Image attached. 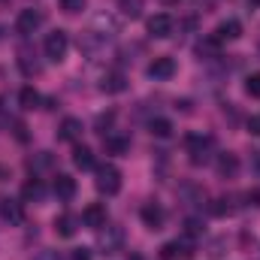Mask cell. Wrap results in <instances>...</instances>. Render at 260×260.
Masks as SVG:
<instances>
[{
    "mask_svg": "<svg viewBox=\"0 0 260 260\" xmlns=\"http://www.w3.org/2000/svg\"><path fill=\"white\" fill-rule=\"evenodd\" d=\"M97 248H100V254H118L124 248V227L103 224L97 233Z\"/></svg>",
    "mask_w": 260,
    "mask_h": 260,
    "instance_id": "1",
    "label": "cell"
},
{
    "mask_svg": "<svg viewBox=\"0 0 260 260\" xmlns=\"http://www.w3.org/2000/svg\"><path fill=\"white\" fill-rule=\"evenodd\" d=\"M97 191L106 197H115L121 191V170L115 167V164H103V167H97Z\"/></svg>",
    "mask_w": 260,
    "mask_h": 260,
    "instance_id": "2",
    "label": "cell"
},
{
    "mask_svg": "<svg viewBox=\"0 0 260 260\" xmlns=\"http://www.w3.org/2000/svg\"><path fill=\"white\" fill-rule=\"evenodd\" d=\"M185 145H188V154H191V164L200 167V164H206L209 157H212V148H215V139L212 136H200V133H191L188 139H185Z\"/></svg>",
    "mask_w": 260,
    "mask_h": 260,
    "instance_id": "3",
    "label": "cell"
},
{
    "mask_svg": "<svg viewBox=\"0 0 260 260\" xmlns=\"http://www.w3.org/2000/svg\"><path fill=\"white\" fill-rule=\"evenodd\" d=\"M46 58L49 61H55V64H61L67 58V49H70V37H67V30H52L49 37H46Z\"/></svg>",
    "mask_w": 260,
    "mask_h": 260,
    "instance_id": "4",
    "label": "cell"
},
{
    "mask_svg": "<svg viewBox=\"0 0 260 260\" xmlns=\"http://www.w3.org/2000/svg\"><path fill=\"white\" fill-rule=\"evenodd\" d=\"M91 30L106 43V40H112V37H118V34H121V21H118L112 12H97V15H94V24H91Z\"/></svg>",
    "mask_w": 260,
    "mask_h": 260,
    "instance_id": "5",
    "label": "cell"
},
{
    "mask_svg": "<svg viewBox=\"0 0 260 260\" xmlns=\"http://www.w3.org/2000/svg\"><path fill=\"white\" fill-rule=\"evenodd\" d=\"M40 24H43V12H40V9H21V12H18V18H15V30H18L21 37L37 34V30H40Z\"/></svg>",
    "mask_w": 260,
    "mask_h": 260,
    "instance_id": "6",
    "label": "cell"
},
{
    "mask_svg": "<svg viewBox=\"0 0 260 260\" xmlns=\"http://www.w3.org/2000/svg\"><path fill=\"white\" fill-rule=\"evenodd\" d=\"M148 34L154 37V40H167L170 34H173V27H176V21H173V15H167V12H157V15H151L148 18Z\"/></svg>",
    "mask_w": 260,
    "mask_h": 260,
    "instance_id": "7",
    "label": "cell"
},
{
    "mask_svg": "<svg viewBox=\"0 0 260 260\" xmlns=\"http://www.w3.org/2000/svg\"><path fill=\"white\" fill-rule=\"evenodd\" d=\"M194 254V245L188 242V239H176V242H167L164 248H160V260H188Z\"/></svg>",
    "mask_w": 260,
    "mask_h": 260,
    "instance_id": "8",
    "label": "cell"
},
{
    "mask_svg": "<svg viewBox=\"0 0 260 260\" xmlns=\"http://www.w3.org/2000/svg\"><path fill=\"white\" fill-rule=\"evenodd\" d=\"M148 76H151L154 82L173 79V76H176V61H173V58H154V61L148 64Z\"/></svg>",
    "mask_w": 260,
    "mask_h": 260,
    "instance_id": "9",
    "label": "cell"
},
{
    "mask_svg": "<svg viewBox=\"0 0 260 260\" xmlns=\"http://www.w3.org/2000/svg\"><path fill=\"white\" fill-rule=\"evenodd\" d=\"M215 170H218L221 179H236L239 176V157L230 154V151H221L218 160H215Z\"/></svg>",
    "mask_w": 260,
    "mask_h": 260,
    "instance_id": "10",
    "label": "cell"
},
{
    "mask_svg": "<svg viewBox=\"0 0 260 260\" xmlns=\"http://www.w3.org/2000/svg\"><path fill=\"white\" fill-rule=\"evenodd\" d=\"M127 88V79H124V73H118V70H109V73H103V79H100V91L103 94H121Z\"/></svg>",
    "mask_w": 260,
    "mask_h": 260,
    "instance_id": "11",
    "label": "cell"
},
{
    "mask_svg": "<svg viewBox=\"0 0 260 260\" xmlns=\"http://www.w3.org/2000/svg\"><path fill=\"white\" fill-rule=\"evenodd\" d=\"M139 218H142V224H145L148 230H160V227H164V209H160L157 203H145V206L139 209Z\"/></svg>",
    "mask_w": 260,
    "mask_h": 260,
    "instance_id": "12",
    "label": "cell"
},
{
    "mask_svg": "<svg viewBox=\"0 0 260 260\" xmlns=\"http://www.w3.org/2000/svg\"><path fill=\"white\" fill-rule=\"evenodd\" d=\"M194 52H197L200 61H215V58L221 55V40H218V37H203L194 46Z\"/></svg>",
    "mask_w": 260,
    "mask_h": 260,
    "instance_id": "13",
    "label": "cell"
},
{
    "mask_svg": "<svg viewBox=\"0 0 260 260\" xmlns=\"http://www.w3.org/2000/svg\"><path fill=\"white\" fill-rule=\"evenodd\" d=\"M0 218L9 221V224H21V221H24V209H21V203L3 197V200H0Z\"/></svg>",
    "mask_w": 260,
    "mask_h": 260,
    "instance_id": "14",
    "label": "cell"
},
{
    "mask_svg": "<svg viewBox=\"0 0 260 260\" xmlns=\"http://www.w3.org/2000/svg\"><path fill=\"white\" fill-rule=\"evenodd\" d=\"M27 170H30L34 176L55 170V154H52V151H37L34 157H27Z\"/></svg>",
    "mask_w": 260,
    "mask_h": 260,
    "instance_id": "15",
    "label": "cell"
},
{
    "mask_svg": "<svg viewBox=\"0 0 260 260\" xmlns=\"http://www.w3.org/2000/svg\"><path fill=\"white\" fill-rule=\"evenodd\" d=\"M82 224H85V227H94V230H100V227L106 224V206H100V203H91V206L82 212Z\"/></svg>",
    "mask_w": 260,
    "mask_h": 260,
    "instance_id": "16",
    "label": "cell"
},
{
    "mask_svg": "<svg viewBox=\"0 0 260 260\" xmlns=\"http://www.w3.org/2000/svg\"><path fill=\"white\" fill-rule=\"evenodd\" d=\"M76 230H79V218H76V215L64 212V215L55 218V233H58V236L70 239V236H76Z\"/></svg>",
    "mask_w": 260,
    "mask_h": 260,
    "instance_id": "17",
    "label": "cell"
},
{
    "mask_svg": "<svg viewBox=\"0 0 260 260\" xmlns=\"http://www.w3.org/2000/svg\"><path fill=\"white\" fill-rule=\"evenodd\" d=\"M100 49H103V40H100V37H97L94 30H85V34L79 37V52H82V55L94 58V55H97Z\"/></svg>",
    "mask_w": 260,
    "mask_h": 260,
    "instance_id": "18",
    "label": "cell"
},
{
    "mask_svg": "<svg viewBox=\"0 0 260 260\" xmlns=\"http://www.w3.org/2000/svg\"><path fill=\"white\" fill-rule=\"evenodd\" d=\"M103 145H106L109 154H124L130 148V136H124V133H106L103 136Z\"/></svg>",
    "mask_w": 260,
    "mask_h": 260,
    "instance_id": "19",
    "label": "cell"
},
{
    "mask_svg": "<svg viewBox=\"0 0 260 260\" xmlns=\"http://www.w3.org/2000/svg\"><path fill=\"white\" fill-rule=\"evenodd\" d=\"M18 67H21V73L24 76H40V61H37V55L30 52V49H18Z\"/></svg>",
    "mask_w": 260,
    "mask_h": 260,
    "instance_id": "20",
    "label": "cell"
},
{
    "mask_svg": "<svg viewBox=\"0 0 260 260\" xmlns=\"http://www.w3.org/2000/svg\"><path fill=\"white\" fill-rule=\"evenodd\" d=\"M82 136V121L79 118H64L61 127H58V139H67V142H76Z\"/></svg>",
    "mask_w": 260,
    "mask_h": 260,
    "instance_id": "21",
    "label": "cell"
},
{
    "mask_svg": "<svg viewBox=\"0 0 260 260\" xmlns=\"http://www.w3.org/2000/svg\"><path fill=\"white\" fill-rule=\"evenodd\" d=\"M55 197H58V200H73V197H76V179H73V176H58V179H55Z\"/></svg>",
    "mask_w": 260,
    "mask_h": 260,
    "instance_id": "22",
    "label": "cell"
},
{
    "mask_svg": "<svg viewBox=\"0 0 260 260\" xmlns=\"http://www.w3.org/2000/svg\"><path fill=\"white\" fill-rule=\"evenodd\" d=\"M215 37H218V40H239V37H242V24H239L236 18H227V21L218 24Z\"/></svg>",
    "mask_w": 260,
    "mask_h": 260,
    "instance_id": "23",
    "label": "cell"
},
{
    "mask_svg": "<svg viewBox=\"0 0 260 260\" xmlns=\"http://www.w3.org/2000/svg\"><path fill=\"white\" fill-rule=\"evenodd\" d=\"M21 197H24V203H43V197H46L43 182H40V179H30V182H24Z\"/></svg>",
    "mask_w": 260,
    "mask_h": 260,
    "instance_id": "24",
    "label": "cell"
},
{
    "mask_svg": "<svg viewBox=\"0 0 260 260\" xmlns=\"http://www.w3.org/2000/svg\"><path fill=\"white\" fill-rule=\"evenodd\" d=\"M73 164H76L79 170H91V167H94V151H91L88 145H76V151H73Z\"/></svg>",
    "mask_w": 260,
    "mask_h": 260,
    "instance_id": "25",
    "label": "cell"
},
{
    "mask_svg": "<svg viewBox=\"0 0 260 260\" xmlns=\"http://www.w3.org/2000/svg\"><path fill=\"white\" fill-rule=\"evenodd\" d=\"M18 103H21V109H40L43 97H40L34 88H21V94H18Z\"/></svg>",
    "mask_w": 260,
    "mask_h": 260,
    "instance_id": "26",
    "label": "cell"
},
{
    "mask_svg": "<svg viewBox=\"0 0 260 260\" xmlns=\"http://www.w3.org/2000/svg\"><path fill=\"white\" fill-rule=\"evenodd\" d=\"M209 209H212V215H218V218H224V215H233V212H236V206H233V197H218V200H215Z\"/></svg>",
    "mask_w": 260,
    "mask_h": 260,
    "instance_id": "27",
    "label": "cell"
},
{
    "mask_svg": "<svg viewBox=\"0 0 260 260\" xmlns=\"http://www.w3.org/2000/svg\"><path fill=\"white\" fill-rule=\"evenodd\" d=\"M148 130H151V136H157V139H167V136H173V124H170L167 118H154V121L148 124Z\"/></svg>",
    "mask_w": 260,
    "mask_h": 260,
    "instance_id": "28",
    "label": "cell"
},
{
    "mask_svg": "<svg viewBox=\"0 0 260 260\" xmlns=\"http://www.w3.org/2000/svg\"><path fill=\"white\" fill-rule=\"evenodd\" d=\"M85 6H88V0H61V9L67 15H79Z\"/></svg>",
    "mask_w": 260,
    "mask_h": 260,
    "instance_id": "29",
    "label": "cell"
},
{
    "mask_svg": "<svg viewBox=\"0 0 260 260\" xmlns=\"http://www.w3.org/2000/svg\"><path fill=\"white\" fill-rule=\"evenodd\" d=\"M121 9H124V15H130V18H139L142 15V0H121Z\"/></svg>",
    "mask_w": 260,
    "mask_h": 260,
    "instance_id": "30",
    "label": "cell"
},
{
    "mask_svg": "<svg viewBox=\"0 0 260 260\" xmlns=\"http://www.w3.org/2000/svg\"><path fill=\"white\" fill-rule=\"evenodd\" d=\"M112 121H115V112H103V115H97V133H109V127H112Z\"/></svg>",
    "mask_w": 260,
    "mask_h": 260,
    "instance_id": "31",
    "label": "cell"
},
{
    "mask_svg": "<svg viewBox=\"0 0 260 260\" xmlns=\"http://www.w3.org/2000/svg\"><path fill=\"white\" fill-rule=\"evenodd\" d=\"M245 91H248L251 97H260V73H251V76L245 79Z\"/></svg>",
    "mask_w": 260,
    "mask_h": 260,
    "instance_id": "32",
    "label": "cell"
},
{
    "mask_svg": "<svg viewBox=\"0 0 260 260\" xmlns=\"http://www.w3.org/2000/svg\"><path fill=\"white\" fill-rule=\"evenodd\" d=\"M185 230H188V236H191V239L203 236V224H200L197 218H188V221H185Z\"/></svg>",
    "mask_w": 260,
    "mask_h": 260,
    "instance_id": "33",
    "label": "cell"
},
{
    "mask_svg": "<svg viewBox=\"0 0 260 260\" xmlns=\"http://www.w3.org/2000/svg\"><path fill=\"white\" fill-rule=\"evenodd\" d=\"M248 133H254V136H260V112H257V115H251V118H248Z\"/></svg>",
    "mask_w": 260,
    "mask_h": 260,
    "instance_id": "34",
    "label": "cell"
},
{
    "mask_svg": "<svg viewBox=\"0 0 260 260\" xmlns=\"http://www.w3.org/2000/svg\"><path fill=\"white\" fill-rule=\"evenodd\" d=\"M34 260H64V257H61L58 251H40V254H37Z\"/></svg>",
    "mask_w": 260,
    "mask_h": 260,
    "instance_id": "35",
    "label": "cell"
},
{
    "mask_svg": "<svg viewBox=\"0 0 260 260\" xmlns=\"http://www.w3.org/2000/svg\"><path fill=\"white\" fill-rule=\"evenodd\" d=\"M73 260H91L88 248H73Z\"/></svg>",
    "mask_w": 260,
    "mask_h": 260,
    "instance_id": "36",
    "label": "cell"
},
{
    "mask_svg": "<svg viewBox=\"0 0 260 260\" xmlns=\"http://www.w3.org/2000/svg\"><path fill=\"white\" fill-rule=\"evenodd\" d=\"M245 200H248L251 206H260V191H248V194H245Z\"/></svg>",
    "mask_w": 260,
    "mask_h": 260,
    "instance_id": "37",
    "label": "cell"
},
{
    "mask_svg": "<svg viewBox=\"0 0 260 260\" xmlns=\"http://www.w3.org/2000/svg\"><path fill=\"white\" fill-rule=\"evenodd\" d=\"M248 6H260V0H248Z\"/></svg>",
    "mask_w": 260,
    "mask_h": 260,
    "instance_id": "38",
    "label": "cell"
},
{
    "mask_svg": "<svg viewBox=\"0 0 260 260\" xmlns=\"http://www.w3.org/2000/svg\"><path fill=\"white\" fill-rule=\"evenodd\" d=\"M0 40H3V27H0Z\"/></svg>",
    "mask_w": 260,
    "mask_h": 260,
    "instance_id": "39",
    "label": "cell"
},
{
    "mask_svg": "<svg viewBox=\"0 0 260 260\" xmlns=\"http://www.w3.org/2000/svg\"><path fill=\"white\" fill-rule=\"evenodd\" d=\"M167 3H173V0H167Z\"/></svg>",
    "mask_w": 260,
    "mask_h": 260,
    "instance_id": "40",
    "label": "cell"
}]
</instances>
